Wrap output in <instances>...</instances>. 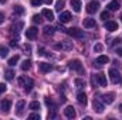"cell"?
Listing matches in <instances>:
<instances>
[{
  "label": "cell",
  "mask_w": 122,
  "mask_h": 120,
  "mask_svg": "<svg viewBox=\"0 0 122 120\" xmlns=\"http://www.w3.org/2000/svg\"><path fill=\"white\" fill-rule=\"evenodd\" d=\"M3 21H4V14H3V13H0V24H1Z\"/></svg>",
  "instance_id": "cell-44"
},
{
  "label": "cell",
  "mask_w": 122,
  "mask_h": 120,
  "mask_svg": "<svg viewBox=\"0 0 122 120\" xmlns=\"http://www.w3.org/2000/svg\"><path fill=\"white\" fill-rule=\"evenodd\" d=\"M0 107L3 110V113H9L10 112V107H11V102L9 99H3L1 103H0Z\"/></svg>",
  "instance_id": "cell-8"
},
{
  "label": "cell",
  "mask_w": 122,
  "mask_h": 120,
  "mask_svg": "<svg viewBox=\"0 0 122 120\" xmlns=\"http://www.w3.org/2000/svg\"><path fill=\"white\" fill-rule=\"evenodd\" d=\"M6 90H7V86L4 83H0V93H4Z\"/></svg>",
  "instance_id": "cell-39"
},
{
  "label": "cell",
  "mask_w": 122,
  "mask_h": 120,
  "mask_svg": "<svg viewBox=\"0 0 122 120\" xmlns=\"http://www.w3.org/2000/svg\"><path fill=\"white\" fill-rule=\"evenodd\" d=\"M29 119L30 120H40V115H37V113H31L30 116H29Z\"/></svg>",
  "instance_id": "cell-35"
},
{
  "label": "cell",
  "mask_w": 122,
  "mask_h": 120,
  "mask_svg": "<svg viewBox=\"0 0 122 120\" xmlns=\"http://www.w3.org/2000/svg\"><path fill=\"white\" fill-rule=\"evenodd\" d=\"M105 28L108 31H111V32H114V31L118 30V24H117L115 21H107V23H105Z\"/></svg>",
  "instance_id": "cell-18"
},
{
  "label": "cell",
  "mask_w": 122,
  "mask_h": 120,
  "mask_svg": "<svg viewBox=\"0 0 122 120\" xmlns=\"http://www.w3.org/2000/svg\"><path fill=\"white\" fill-rule=\"evenodd\" d=\"M98 9H99V1H97V0H92V1H90V3L87 4V11H88L90 14L97 13Z\"/></svg>",
  "instance_id": "cell-4"
},
{
  "label": "cell",
  "mask_w": 122,
  "mask_h": 120,
  "mask_svg": "<svg viewBox=\"0 0 122 120\" xmlns=\"http://www.w3.org/2000/svg\"><path fill=\"white\" fill-rule=\"evenodd\" d=\"M37 34H38V30H37L36 27H30V28L26 30V37H27L29 40H34V38L37 37Z\"/></svg>",
  "instance_id": "cell-10"
},
{
  "label": "cell",
  "mask_w": 122,
  "mask_h": 120,
  "mask_svg": "<svg viewBox=\"0 0 122 120\" xmlns=\"http://www.w3.org/2000/svg\"><path fill=\"white\" fill-rule=\"evenodd\" d=\"M109 62V58L107 57V55H99L94 64H97V65H105V64H108Z\"/></svg>",
  "instance_id": "cell-19"
},
{
  "label": "cell",
  "mask_w": 122,
  "mask_h": 120,
  "mask_svg": "<svg viewBox=\"0 0 122 120\" xmlns=\"http://www.w3.org/2000/svg\"><path fill=\"white\" fill-rule=\"evenodd\" d=\"M82 24H84L85 28H95V27H97V23H95L94 18H84Z\"/></svg>",
  "instance_id": "cell-15"
},
{
  "label": "cell",
  "mask_w": 122,
  "mask_h": 120,
  "mask_svg": "<svg viewBox=\"0 0 122 120\" xmlns=\"http://www.w3.org/2000/svg\"><path fill=\"white\" fill-rule=\"evenodd\" d=\"M19 60H20V57H19V55H14V57H11V58L9 60V65H10V66H14V65L19 62Z\"/></svg>",
  "instance_id": "cell-30"
},
{
  "label": "cell",
  "mask_w": 122,
  "mask_h": 120,
  "mask_svg": "<svg viewBox=\"0 0 122 120\" xmlns=\"http://www.w3.org/2000/svg\"><path fill=\"white\" fill-rule=\"evenodd\" d=\"M121 21H122V14H121Z\"/></svg>",
  "instance_id": "cell-50"
},
{
  "label": "cell",
  "mask_w": 122,
  "mask_h": 120,
  "mask_svg": "<svg viewBox=\"0 0 122 120\" xmlns=\"http://www.w3.org/2000/svg\"><path fill=\"white\" fill-rule=\"evenodd\" d=\"M14 13H16V14H19V16H21V14L24 13V9H23L20 4H17V6H14Z\"/></svg>",
  "instance_id": "cell-31"
},
{
  "label": "cell",
  "mask_w": 122,
  "mask_h": 120,
  "mask_svg": "<svg viewBox=\"0 0 122 120\" xmlns=\"http://www.w3.org/2000/svg\"><path fill=\"white\" fill-rule=\"evenodd\" d=\"M101 18H102V20L109 18V11H102V13H101Z\"/></svg>",
  "instance_id": "cell-36"
},
{
  "label": "cell",
  "mask_w": 122,
  "mask_h": 120,
  "mask_svg": "<svg viewBox=\"0 0 122 120\" xmlns=\"http://www.w3.org/2000/svg\"><path fill=\"white\" fill-rule=\"evenodd\" d=\"M9 55V48L4 47V45H0V57L1 58H6Z\"/></svg>",
  "instance_id": "cell-24"
},
{
  "label": "cell",
  "mask_w": 122,
  "mask_h": 120,
  "mask_svg": "<svg viewBox=\"0 0 122 120\" xmlns=\"http://www.w3.org/2000/svg\"><path fill=\"white\" fill-rule=\"evenodd\" d=\"M38 55H48V54H46L44 48H38Z\"/></svg>",
  "instance_id": "cell-42"
},
{
  "label": "cell",
  "mask_w": 122,
  "mask_h": 120,
  "mask_svg": "<svg viewBox=\"0 0 122 120\" xmlns=\"http://www.w3.org/2000/svg\"><path fill=\"white\" fill-rule=\"evenodd\" d=\"M117 54H118V55H121V57H122V48H118V50H117Z\"/></svg>",
  "instance_id": "cell-45"
},
{
  "label": "cell",
  "mask_w": 122,
  "mask_h": 120,
  "mask_svg": "<svg viewBox=\"0 0 122 120\" xmlns=\"http://www.w3.org/2000/svg\"><path fill=\"white\" fill-rule=\"evenodd\" d=\"M54 30H56L54 27L46 26V27H44V35H47V37H48V35H53V34H54Z\"/></svg>",
  "instance_id": "cell-25"
},
{
  "label": "cell",
  "mask_w": 122,
  "mask_h": 120,
  "mask_svg": "<svg viewBox=\"0 0 122 120\" xmlns=\"http://www.w3.org/2000/svg\"><path fill=\"white\" fill-rule=\"evenodd\" d=\"M64 115H65V117H68V119H74V117H75V110H74V107H72V106H67V107L64 109Z\"/></svg>",
  "instance_id": "cell-13"
},
{
  "label": "cell",
  "mask_w": 122,
  "mask_h": 120,
  "mask_svg": "<svg viewBox=\"0 0 122 120\" xmlns=\"http://www.w3.org/2000/svg\"><path fill=\"white\" fill-rule=\"evenodd\" d=\"M20 28H23V23H21V21H19L17 24H14V26L11 27V32H16V35H19Z\"/></svg>",
  "instance_id": "cell-23"
},
{
  "label": "cell",
  "mask_w": 122,
  "mask_h": 120,
  "mask_svg": "<svg viewBox=\"0 0 122 120\" xmlns=\"http://www.w3.org/2000/svg\"><path fill=\"white\" fill-rule=\"evenodd\" d=\"M77 100H78L80 105H84V106H85L87 102H88V100H87V95H85L84 92H80V93L77 95Z\"/></svg>",
  "instance_id": "cell-21"
},
{
  "label": "cell",
  "mask_w": 122,
  "mask_h": 120,
  "mask_svg": "<svg viewBox=\"0 0 122 120\" xmlns=\"http://www.w3.org/2000/svg\"><path fill=\"white\" fill-rule=\"evenodd\" d=\"M38 69L43 74H46V72H50L53 69V66H51V64H47V62H38Z\"/></svg>",
  "instance_id": "cell-11"
},
{
  "label": "cell",
  "mask_w": 122,
  "mask_h": 120,
  "mask_svg": "<svg viewBox=\"0 0 122 120\" xmlns=\"http://www.w3.org/2000/svg\"><path fill=\"white\" fill-rule=\"evenodd\" d=\"M118 109H119V110H121V112H122V103H121V105H119V107H118Z\"/></svg>",
  "instance_id": "cell-48"
},
{
  "label": "cell",
  "mask_w": 122,
  "mask_h": 120,
  "mask_svg": "<svg viewBox=\"0 0 122 120\" xmlns=\"http://www.w3.org/2000/svg\"><path fill=\"white\" fill-rule=\"evenodd\" d=\"M10 45H11V47H17V44H16V42H14V41H13V40H11V41H10Z\"/></svg>",
  "instance_id": "cell-46"
},
{
  "label": "cell",
  "mask_w": 122,
  "mask_h": 120,
  "mask_svg": "<svg viewBox=\"0 0 122 120\" xmlns=\"http://www.w3.org/2000/svg\"><path fill=\"white\" fill-rule=\"evenodd\" d=\"M0 3H6V0H0Z\"/></svg>",
  "instance_id": "cell-49"
},
{
  "label": "cell",
  "mask_w": 122,
  "mask_h": 120,
  "mask_svg": "<svg viewBox=\"0 0 122 120\" xmlns=\"http://www.w3.org/2000/svg\"><path fill=\"white\" fill-rule=\"evenodd\" d=\"M43 3V0H31V4L33 6H40Z\"/></svg>",
  "instance_id": "cell-40"
},
{
  "label": "cell",
  "mask_w": 122,
  "mask_h": 120,
  "mask_svg": "<svg viewBox=\"0 0 122 120\" xmlns=\"http://www.w3.org/2000/svg\"><path fill=\"white\" fill-rule=\"evenodd\" d=\"M54 117H56V112H54V110L48 112V119H54Z\"/></svg>",
  "instance_id": "cell-41"
},
{
  "label": "cell",
  "mask_w": 122,
  "mask_h": 120,
  "mask_svg": "<svg viewBox=\"0 0 122 120\" xmlns=\"http://www.w3.org/2000/svg\"><path fill=\"white\" fill-rule=\"evenodd\" d=\"M24 106H26V102H24V100H19V102L16 103V113H17L19 116L23 115V112H24Z\"/></svg>",
  "instance_id": "cell-12"
},
{
  "label": "cell",
  "mask_w": 122,
  "mask_h": 120,
  "mask_svg": "<svg viewBox=\"0 0 122 120\" xmlns=\"http://www.w3.org/2000/svg\"><path fill=\"white\" fill-rule=\"evenodd\" d=\"M64 6H65V1H64V0H58V1L56 3V10L61 13V10L64 9Z\"/></svg>",
  "instance_id": "cell-29"
},
{
  "label": "cell",
  "mask_w": 122,
  "mask_h": 120,
  "mask_svg": "<svg viewBox=\"0 0 122 120\" xmlns=\"http://www.w3.org/2000/svg\"><path fill=\"white\" fill-rule=\"evenodd\" d=\"M107 7H108V10H109V11H115V10H118V9H119V1H118V0H112V1H109V3H108V6H107Z\"/></svg>",
  "instance_id": "cell-20"
},
{
  "label": "cell",
  "mask_w": 122,
  "mask_h": 120,
  "mask_svg": "<svg viewBox=\"0 0 122 120\" xmlns=\"http://www.w3.org/2000/svg\"><path fill=\"white\" fill-rule=\"evenodd\" d=\"M74 83H75V88H78V89H82V88L85 86V82H84L82 79H80V78H77Z\"/></svg>",
  "instance_id": "cell-28"
},
{
  "label": "cell",
  "mask_w": 122,
  "mask_h": 120,
  "mask_svg": "<svg viewBox=\"0 0 122 120\" xmlns=\"http://www.w3.org/2000/svg\"><path fill=\"white\" fill-rule=\"evenodd\" d=\"M108 74H109V78H111V82H112V83H115V85L119 83V85H122V76H121V74H119L117 69L112 68V69H109Z\"/></svg>",
  "instance_id": "cell-2"
},
{
  "label": "cell",
  "mask_w": 122,
  "mask_h": 120,
  "mask_svg": "<svg viewBox=\"0 0 122 120\" xmlns=\"http://www.w3.org/2000/svg\"><path fill=\"white\" fill-rule=\"evenodd\" d=\"M4 78H6L7 81H11V79L14 78V72H13L11 69H7V71L4 72Z\"/></svg>",
  "instance_id": "cell-27"
},
{
  "label": "cell",
  "mask_w": 122,
  "mask_h": 120,
  "mask_svg": "<svg viewBox=\"0 0 122 120\" xmlns=\"http://www.w3.org/2000/svg\"><path fill=\"white\" fill-rule=\"evenodd\" d=\"M68 35H71V37H74V38H82L84 37V31L80 30V28H77V27H72V28H68V30L65 31Z\"/></svg>",
  "instance_id": "cell-3"
},
{
  "label": "cell",
  "mask_w": 122,
  "mask_h": 120,
  "mask_svg": "<svg viewBox=\"0 0 122 120\" xmlns=\"http://www.w3.org/2000/svg\"><path fill=\"white\" fill-rule=\"evenodd\" d=\"M46 105H47V106H48V107H50V106H51V107H53V109H54V107H56V106H54V103H53V100H51V99H48V97H46Z\"/></svg>",
  "instance_id": "cell-37"
},
{
  "label": "cell",
  "mask_w": 122,
  "mask_h": 120,
  "mask_svg": "<svg viewBox=\"0 0 122 120\" xmlns=\"http://www.w3.org/2000/svg\"><path fill=\"white\" fill-rule=\"evenodd\" d=\"M41 21H43V18H41V16H40V14H34V16H33V23L40 24Z\"/></svg>",
  "instance_id": "cell-33"
},
{
  "label": "cell",
  "mask_w": 122,
  "mask_h": 120,
  "mask_svg": "<svg viewBox=\"0 0 122 120\" xmlns=\"http://www.w3.org/2000/svg\"><path fill=\"white\" fill-rule=\"evenodd\" d=\"M102 50H104V45H102V44H95V45H94V51H95V52H101Z\"/></svg>",
  "instance_id": "cell-34"
},
{
  "label": "cell",
  "mask_w": 122,
  "mask_h": 120,
  "mask_svg": "<svg viewBox=\"0 0 122 120\" xmlns=\"http://www.w3.org/2000/svg\"><path fill=\"white\" fill-rule=\"evenodd\" d=\"M92 106H94V110H95L97 113H102V112H104V103H102L99 99H94Z\"/></svg>",
  "instance_id": "cell-9"
},
{
  "label": "cell",
  "mask_w": 122,
  "mask_h": 120,
  "mask_svg": "<svg viewBox=\"0 0 122 120\" xmlns=\"http://www.w3.org/2000/svg\"><path fill=\"white\" fill-rule=\"evenodd\" d=\"M101 97H102V102H104V103H107V105H111V103L115 100V93H114V92H109V93H105V95H102Z\"/></svg>",
  "instance_id": "cell-6"
},
{
  "label": "cell",
  "mask_w": 122,
  "mask_h": 120,
  "mask_svg": "<svg viewBox=\"0 0 122 120\" xmlns=\"http://www.w3.org/2000/svg\"><path fill=\"white\" fill-rule=\"evenodd\" d=\"M70 68L74 69V71H78V72H82V64L80 60H74L70 62Z\"/></svg>",
  "instance_id": "cell-7"
},
{
  "label": "cell",
  "mask_w": 122,
  "mask_h": 120,
  "mask_svg": "<svg viewBox=\"0 0 122 120\" xmlns=\"http://www.w3.org/2000/svg\"><path fill=\"white\" fill-rule=\"evenodd\" d=\"M91 83H92V86H94V88H95V86H97V83H98V81H97V76H95V75H92V76H91Z\"/></svg>",
  "instance_id": "cell-38"
},
{
  "label": "cell",
  "mask_w": 122,
  "mask_h": 120,
  "mask_svg": "<svg viewBox=\"0 0 122 120\" xmlns=\"http://www.w3.org/2000/svg\"><path fill=\"white\" fill-rule=\"evenodd\" d=\"M44 1H46L47 4H51V3H53V0H44Z\"/></svg>",
  "instance_id": "cell-47"
},
{
  "label": "cell",
  "mask_w": 122,
  "mask_h": 120,
  "mask_svg": "<svg viewBox=\"0 0 122 120\" xmlns=\"http://www.w3.org/2000/svg\"><path fill=\"white\" fill-rule=\"evenodd\" d=\"M24 51H26V54H30L31 47H30V45H24Z\"/></svg>",
  "instance_id": "cell-43"
},
{
  "label": "cell",
  "mask_w": 122,
  "mask_h": 120,
  "mask_svg": "<svg viewBox=\"0 0 122 120\" xmlns=\"http://www.w3.org/2000/svg\"><path fill=\"white\" fill-rule=\"evenodd\" d=\"M71 7L75 13H80L81 11V1L80 0H71Z\"/></svg>",
  "instance_id": "cell-22"
},
{
  "label": "cell",
  "mask_w": 122,
  "mask_h": 120,
  "mask_svg": "<svg viewBox=\"0 0 122 120\" xmlns=\"http://www.w3.org/2000/svg\"><path fill=\"white\" fill-rule=\"evenodd\" d=\"M60 23H68L70 20H71V13L70 11H62L60 13Z\"/></svg>",
  "instance_id": "cell-14"
},
{
  "label": "cell",
  "mask_w": 122,
  "mask_h": 120,
  "mask_svg": "<svg viewBox=\"0 0 122 120\" xmlns=\"http://www.w3.org/2000/svg\"><path fill=\"white\" fill-rule=\"evenodd\" d=\"M29 109H31V110H38L40 109V103L38 102H31L30 105H29Z\"/></svg>",
  "instance_id": "cell-32"
},
{
  "label": "cell",
  "mask_w": 122,
  "mask_h": 120,
  "mask_svg": "<svg viewBox=\"0 0 122 120\" xmlns=\"http://www.w3.org/2000/svg\"><path fill=\"white\" fill-rule=\"evenodd\" d=\"M20 66H21V69H23V71H29V69L31 68V61L30 60H26L21 65H20Z\"/></svg>",
  "instance_id": "cell-26"
},
{
  "label": "cell",
  "mask_w": 122,
  "mask_h": 120,
  "mask_svg": "<svg viewBox=\"0 0 122 120\" xmlns=\"http://www.w3.org/2000/svg\"><path fill=\"white\" fill-rule=\"evenodd\" d=\"M41 16H44L48 21H53V20H54V13H53L51 10H48V9H44V10L41 11Z\"/></svg>",
  "instance_id": "cell-17"
},
{
  "label": "cell",
  "mask_w": 122,
  "mask_h": 120,
  "mask_svg": "<svg viewBox=\"0 0 122 120\" xmlns=\"http://www.w3.org/2000/svg\"><path fill=\"white\" fill-rule=\"evenodd\" d=\"M19 83H20V86H23L27 92H30L33 89V86H34V81L31 78H27V76H20L19 78Z\"/></svg>",
  "instance_id": "cell-1"
},
{
  "label": "cell",
  "mask_w": 122,
  "mask_h": 120,
  "mask_svg": "<svg viewBox=\"0 0 122 120\" xmlns=\"http://www.w3.org/2000/svg\"><path fill=\"white\" fill-rule=\"evenodd\" d=\"M97 81H98V85H99V86H107V85H108L105 74H98V75H97Z\"/></svg>",
  "instance_id": "cell-16"
},
{
  "label": "cell",
  "mask_w": 122,
  "mask_h": 120,
  "mask_svg": "<svg viewBox=\"0 0 122 120\" xmlns=\"http://www.w3.org/2000/svg\"><path fill=\"white\" fill-rule=\"evenodd\" d=\"M56 50H65V51H70L72 50V42L71 41H61L60 44H56L54 45Z\"/></svg>",
  "instance_id": "cell-5"
}]
</instances>
